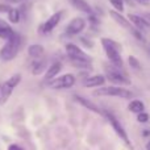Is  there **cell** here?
Listing matches in <instances>:
<instances>
[{"label": "cell", "instance_id": "18", "mask_svg": "<svg viewBox=\"0 0 150 150\" xmlns=\"http://www.w3.org/2000/svg\"><path fill=\"white\" fill-rule=\"evenodd\" d=\"M128 109H129L130 112H133V113H141V112H144V109H145V104L142 103L141 100H132L129 103V105H128Z\"/></svg>", "mask_w": 150, "mask_h": 150}, {"label": "cell", "instance_id": "25", "mask_svg": "<svg viewBox=\"0 0 150 150\" xmlns=\"http://www.w3.org/2000/svg\"><path fill=\"white\" fill-rule=\"evenodd\" d=\"M80 42H82V44L84 45V46L87 47V49H91V47L93 46V44H92V42H91L90 40H87V38H86V37H82V38H80Z\"/></svg>", "mask_w": 150, "mask_h": 150}, {"label": "cell", "instance_id": "4", "mask_svg": "<svg viewBox=\"0 0 150 150\" xmlns=\"http://www.w3.org/2000/svg\"><path fill=\"white\" fill-rule=\"evenodd\" d=\"M105 78L115 86H128L130 84V79L122 71H120V67H116L111 65H105Z\"/></svg>", "mask_w": 150, "mask_h": 150}, {"label": "cell", "instance_id": "30", "mask_svg": "<svg viewBox=\"0 0 150 150\" xmlns=\"http://www.w3.org/2000/svg\"><path fill=\"white\" fill-rule=\"evenodd\" d=\"M11 1H13V3H18V1H21V0H11Z\"/></svg>", "mask_w": 150, "mask_h": 150}, {"label": "cell", "instance_id": "19", "mask_svg": "<svg viewBox=\"0 0 150 150\" xmlns=\"http://www.w3.org/2000/svg\"><path fill=\"white\" fill-rule=\"evenodd\" d=\"M46 63H47L46 59L36 61L33 63V66H32V73H33V75H40L41 73H44L45 69H46Z\"/></svg>", "mask_w": 150, "mask_h": 150}, {"label": "cell", "instance_id": "8", "mask_svg": "<svg viewBox=\"0 0 150 150\" xmlns=\"http://www.w3.org/2000/svg\"><path fill=\"white\" fill-rule=\"evenodd\" d=\"M103 115H105V117L108 119V121L111 122V125H112V128L115 129V132L117 133V136H119L120 138H121L122 141H124L127 145H130V141H129V138H128V134H127V132L124 130V128H122V125L119 122V120L116 119V117L113 116V115L111 113V112H103Z\"/></svg>", "mask_w": 150, "mask_h": 150}, {"label": "cell", "instance_id": "14", "mask_svg": "<svg viewBox=\"0 0 150 150\" xmlns=\"http://www.w3.org/2000/svg\"><path fill=\"white\" fill-rule=\"evenodd\" d=\"M61 70H62V63H61L59 61L52 63V65L49 66V69L46 70V73H45V80H47V82H52V80L54 79V78L57 76L58 74H59Z\"/></svg>", "mask_w": 150, "mask_h": 150}, {"label": "cell", "instance_id": "10", "mask_svg": "<svg viewBox=\"0 0 150 150\" xmlns=\"http://www.w3.org/2000/svg\"><path fill=\"white\" fill-rule=\"evenodd\" d=\"M86 25H87V21L83 17H75L66 26V34H69V36H76V34L82 33L84 30Z\"/></svg>", "mask_w": 150, "mask_h": 150}, {"label": "cell", "instance_id": "26", "mask_svg": "<svg viewBox=\"0 0 150 150\" xmlns=\"http://www.w3.org/2000/svg\"><path fill=\"white\" fill-rule=\"evenodd\" d=\"M5 28H9V24H8L7 21L0 18V29H5Z\"/></svg>", "mask_w": 150, "mask_h": 150}, {"label": "cell", "instance_id": "7", "mask_svg": "<svg viewBox=\"0 0 150 150\" xmlns=\"http://www.w3.org/2000/svg\"><path fill=\"white\" fill-rule=\"evenodd\" d=\"M65 49H66V54H67L69 59H80V61H88V62L92 61V58H91L87 53L83 52V50L75 44H67Z\"/></svg>", "mask_w": 150, "mask_h": 150}, {"label": "cell", "instance_id": "27", "mask_svg": "<svg viewBox=\"0 0 150 150\" xmlns=\"http://www.w3.org/2000/svg\"><path fill=\"white\" fill-rule=\"evenodd\" d=\"M8 150H23V149H21L18 145H15V144H12V145L8 146Z\"/></svg>", "mask_w": 150, "mask_h": 150}, {"label": "cell", "instance_id": "5", "mask_svg": "<svg viewBox=\"0 0 150 150\" xmlns=\"http://www.w3.org/2000/svg\"><path fill=\"white\" fill-rule=\"evenodd\" d=\"M21 82V75L20 74H15L4 82V84H1V88H0V104H5L7 100L11 98L13 90L18 86V83Z\"/></svg>", "mask_w": 150, "mask_h": 150}, {"label": "cell", "instance_id": "16", "mask_svg": "<svg viewBox=\"0 0 150 150\" xmlns=\"http://www.w3.org/2000/svg\"><path fill=\"white\" fill-rule=\"evenodd\" d=\"M74 99L78 101L79 104H82L83 107H86L87 109H90V111H92V112H95V113H99V115H103V112H101V109L99 108L96 104H93L92 101H90L88 99H86V98H82V96H79V95H75L74 96Z\"/></svg>", "mask_w": 150, "mask_h": 150}, {"label": "cell", "instance_id": "2", "mask_svg": "<svg viewBox=\"0 0 150 150\" xmlns=\"http://www.w3.org/2000/svg\"><path fill=\"white\" fill-rule=\"evenodd\" d=\"M24 45V37L18 33H15V36L11 40L5 42V45L0 49V61L3 62H8L12 61L17 57L18 52L21 50Z\"/></svg>", "mask_w": 150, "mask_h": 150}, {"label": "cell", "instance_id": "13", "mask_svg": "<svg viewBox=\"0 0 150 150\" xmlns=\"http://www.w3.org/2000/svg\"><path fill=\"white\" fill-rule=\"evenodd\" d=\"M105 80H107V78L104 76V75H93V76H90V78H87V79H84L83 86L87 88L103 87Z\"/></svg>", "mask_w": 150, "mask_h": 150}, {"label": "cell", "instance_id": "15", "mask_svg": "<svg viewBox=\"0 0 150 150\" xmlns=\"http://www.w3.org/2000/svg\"><path fill=\"white\" fill-rule=\"evenodd\" d=\"M71 5L75 8V9L80 11V12H84L87 15H92L93 11H92V7L88 4L86 0H69Z\"/></svg>", "mask_w": 150, "mask_h": 150}, {"label": "cell", "instance_id": "28", "mask_svg": "<svg viewBox=\"0 0 150 150\" xmlns=\"http://www.w3.org/2000/svg\"><path fill=\"white\" fill-rule=\"evenodd\" d=\"M146 148H148V150H150V141L148 142V145H146Z\"/></svg>", "mask_w": 150, "mask_h": 150}, {"label": "cell", "instance_id": "20", "mask_svg": "<svg viewBox=\"0 0 150 150\" xmlns=\"http://www.w3.org/2000/svg\"><path fill=\"white\" fill-rule=\"evenodd\" d=\"M71 65L80 70H91V62L88 61H80V59H70Z\"/></svg>", "mask_w": 150, "mask_h": 150}, {"label": "cell", "instance_id": "12", "mask_svg": "<svg viewBox=\"0 0 150 150\" xmlns=\"http://www.w3.org/2000/svg\"><path fill=\"white\" fill-rule=\"evenodd\" d=\"M109 16H111L112 18H113V21L116 24H119L121 28H124V29H128V30H132L133 29V25H132V23H130L129 20H128L125 16H122L120 12H117V11H109Z\"/></svg>", "mask_w": 150, "mask_h": 150}, {"label": "cell", "instance_id": "31", "mask_svg": "<svg viewBox=\"0 0 150 150\" xmlns=\"http://www.w3.org/2000/svg\"><path fill=\"white\" fill-rule=\"evenodd\" d=\"M0 88H1V86H0Z\"/></svg>", "mask_w": 150, "mask_h": 150}, {"label": "cell", "instance_id": "1", "mask_svg": "<svg viewBox=\"0 0 150 150\" xmlns=\"http://www.w3.org/2000/svg\"><path fill=\"white\" fill-rule=\"evenodd\" d=\"M101 42V46H103L104 52H105V55L107 58L109 59V62L112 63L113 66H116V67H120L121 69L122 66H124V61H122V57H121V45L119 44V42H116L115 40H111V38H105V37H103V38L100 40Z\"/></svg>", "mask_w": 150, "mask_h": 150}, {"label": "cell", "instance_id": "29", "mask_svg": "<svg viewBox=\"0 0 150 150\" xmlns=\"http://www.w3.org/2000/svg\"><path fill=\"white\" fill-rule=\"evenodd\" d=\"M137 1H140V3H141V1H142V3H145V1H150V0H137Z\"/></svg>", "mask_w": 150, "mask_h": 150}, {"label": "cell", "instance_id": "11", "mask_svg": "<svg viewBox=\"0 0 150 150\" xmlns=\"http://www.w3.org/2000/svg\"><path fill=\"white\" fill-rule=\"evenodd\" d=\"M128 20L132 23V25L134 28H137L141 32H148L150 30V23L146 17H142L140 15H136V13H129L128 16Z\"/></svg>", "mask_w": 150, "mask_h": 150}, {"label": "cell", "instance_id": "24", "mask_svg": "<svg viewBox=\"0 0 150 150\" xmlns=\"http://www.w3.org/2000/svg\"><path fill=\"white\" fill-rule=\"evenodd\" d=\"M137 121L138 122H148L149 121V115L146 112H141L137 115Z\"/></svg>", "mask_w": 150, "mask_h": 150}, {"label": "cell", "instance_id": "21", "mask_svg": "<svg viewBox=\"0 0 150 150\" xmlns=\"http://www.w3.org/2000/svg\"><path fill=\"white\" fill-rule=\"evenodd\" d=\"M20 17H21V13H20V9H17V8H12L8 12V20L12 24H17L20 21Z\"/></svg>", "mask_w": 150, "mask_h": 150}, {"label": "cell", "instance_id": "9", "mask_svg": "<svg viewBox=\"0 0 150 150\" xmlns=\"http://www.w3.org/2000/svg\"><path fill=\"white\" fill-rule=\"evenodd\" d=\"M62 16H63V12L62 11H58V12L53 13L46 21H45L42 25H40V32H42L44 34H47L55 28V26L59 24V21L62 20Z\"/></svg>", "mask_w": 150, "mask_h": 150}, {"label": "cell", "instance_id": "6", "mask_svg": "<svg viewBox=\"0 0 150 150\" xmlns=\"http://www.w3.org/2000/svg\"><path fill=\"white\" fill-rule=\"evenodd\" d=\"M75 76L73 74H65L59 78H55L50 82L49 87L53 90H65V88H70L75 84Z\"/></svg>", "mask_w": 150, "mask_h": 150}, {"label": "cell", "instance_id": "17", "mask_svg": "<svg viewBox=\"0 0 150 150\" xmlns=\"http://www.w3.org/2000/svg\"><path fill=\"white\" fill-rule=\"evenodd\" d=\"M44 52H45V47L42 45H38V44H34V45H30L28 47V54L29 57L34 58V59H38L44 55Z\"/></svg>", "mask_w": 150, "mask_h": 150}, {"label": "cell", "instance_id": "23", "mask_svg": "<svg viewBox=\"0 0 150 150\" xmlns=\"http://www.w3.org/2000/svg\"><path fill=\"white\" fill-rule=\"evenodd\" d=\"M128 62H129L130 67L134 69V70H140V69H141V63L138 62V59L134 57V55H129V58H128Z\"/></svg>", "mask_w": 150, "mask_h": 150}, {"label": "cell", "instance_id": "22", "mask_svg": "<svg viewBox=\"0 0 150 150\" xmlns=\"http://www.w3.org/2000/svg\"><path fill=\"white\" fill-rule=\"evenodd\" d=\"M108 1L111 3V5L115 8V11H117V12H120V13L124 11V8H125L124 0H108Z\"/></svg>", "mask_w": 150, "mask_h": 150}, {"label": "cell", "instance_id": "3", "mask_svg": "<svg viewBox=\"0 0 150 150\" xmlns=\"http://www.w3.org/2000/svg\"><path fill=\"white\" fill-rule=\"evenodd\" d=\"M93 95L96 96H113V98L130 99L133 98L132 91L121 87V86H108V87H100L93 91Z\"/></svg>", "mask_w": 150, "mask_h": 150}]
</instances>
